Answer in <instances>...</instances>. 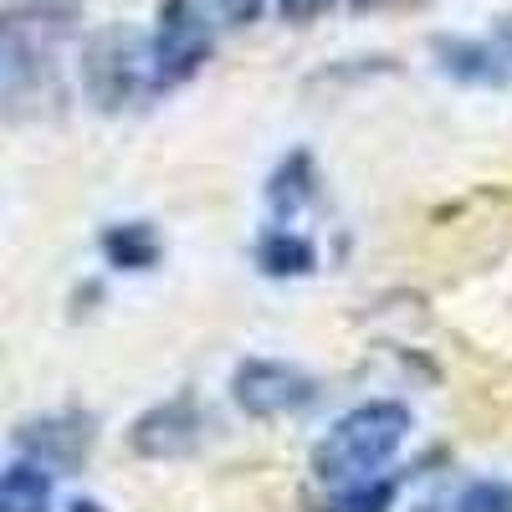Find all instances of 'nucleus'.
<instances>
[{
	"mask_svg": "<svg viewBox=\"0 0 512 512\" xmlns=\"http://www.w3.org/2000/svg\"><path fill=\"white\" fill-rule=\"evenodd\" d=\"M405 436H410V405H400V400L354 405L349 415H338L323 431V441L313 446V477L323 487L369 482L400 456Z\"/></svg>",
	"mask_w": 512,
	"mask_h": 512,
	"instance_id": "1",
	"label": "nucleus"
},
{
	"mask_svg": "<svg viewBox=\"0 0 512 512\" xmlns=\"http://www.w3.org/2000/svg\"><path fill=\"white\" fill-rule=\"evenodd\" d=\"M395 492H400L395 477L349 482V487H333V497L323 502V512H390L395 507Z\"/></svg>",
	"mask_w": 512,
	"mask_h": 512,
	"instance_id": "13",
	"label": "nucleus"
},
{
	"mask_svg": "<svg viewBox=\"0 0 512 512\" xmlns=\"http://www.w3.org/2000/svg\"><path fill=\"white\" fill-rule=\"evenodd\" d=\"M436 62L466 88H502L512 77V57L497 41H472V36H441L436 41Z\"/></svg>",
	"mask_w": 512,
	"mask_h": 512,
	"instance_id": "8",
	"label": "nucleus"
},
{
	"mask_svg": "<svg viewBox=\"0 0 512 512\" xmlns=\"http://www.w3.org/2000/svg\"><path fill=\"white\" fill-rule=\"evenodd\" d=\"M67 512H108V507H98V502H88V497H82V502H72Z\"/></svg>",
	"mask_w": 512,
	"mask_h": 512,
	"instance_id": "18",
	"label": "nucleus"
},
{
	"mask_svg": "<svg viewBox=\"0 0 512 512\" xmlns=\"http://www.w3.org/2000/svg\"><path fill=\"white\" fill-rule=\"evenodd\" d=\"M231 400L251 420H287L318 405V379L287 359H246L231 379Z\"/></svg>",
	"mask_w": 512,
	"mask_h": 512,
	"instance_id": "5",
	"label": "nucleus"
},
{
	"mask_svg": "<svg viewBox=\"0 0 512 512\" xmlns=\"http://www.w3.org/2000/svg\"><path fill=\"white\" fill-rule=\"evenodd\" d=\"M82 88L108 113L128 108L134 98L154 93V67H149V36L108 26L82 47Z\"/></svg>",
	"mask_w": 512,
	"mask_h": 512,
	"instance_id": "2",
	"label": "nucleus"
},
{
	"mask_svg": "<svg viewBox=\"0 0 512 512\" xmlns=\"http://www.w3.org/2000/svg\"><path fill=\"white\" fill-rule=\"evenodd\" d=\"M98 251L108 256V267H118V272H149V267H159L164 241H159V231L149 221H113L98 236Z\"/></svg>",
	"mask_w": 512,
	"mask_h": 512,
	"instance_id": "9",
	"label": "nucleus"
},
{
	"mask_svg": "<svg viewBox=\"0 0 512 512\" xmlns=\"http://www.w3.org/2000/svg\"><path fill=\"white\" fill-rule=\"evenodd\" d=\"M216 11H221L231 26H251L256 16L267 11V0H216Z\"/></svg>",
	"mask_w": 512,
	"mask_h": 512,
	"instance_id": "15",
	"label": "nucleus"
},
{
	"mask_svg": "<svg viewBox=\"0 0 512 512\" xmlns=\"http://www.w3.org/2000/svg\"><path fill=\"white\" fill-rule=\"evenodd\" d=\"M313 180H318V169L308 154H287L277 169H272V180H267V205H272V221L287 226L297 210H308L313 205Z\"/></svg>",
	"mask_w": 512,
	"mask_h": 512,
	"instance_id": "11",
	"label": "nucleus"
},
{
	"mask_svg": "<svg viewBox=\"0 0 512 512\" xmlns=\"http://www.w3.org/2000/svg\"><path fill=\"white\" fill-rule=\"evenodd\" d=\"M456 512H512V482L482 477L456 497Z\"/></svg>",
	"mask_w": 512,
	"mask_h": 512,
	"instance_id": "14",
	"label": "nucleus"
},
{
	"mask_svg": "<svg viewBox=\"0 0 512 512\" xmlns=\"http://www.w3.org/2000/svg\"><path fill=\"white\" fill-rule=\"evenodd\" d=\"M256 267L267 277H308L318 267V251L303 231H287V226H267L256 236Z\"/></svg>",
	"mask_w": 512,
	"mask_h": 512,
	"instance_id": "10",
	"label": "nucleus"
},
{
	"mask_svg": "<svg viewBox=\"0 0 512 512\" xmlns=\"http://www.w3.org/2000/svg\"><path fill=\"white\" fill-rule=\"evenodd\" d=\"M93 415H82V410H57V415H36L26 420L16 441L26 451V461H41L47 472H77L82 461H88L93 451Z\"/></svg>",
	"mask_w": 512,
	"mask_h": 512,
	"instance_id": "7",
	"label": "nucleus"
},
{
	"mask_svg": "<svg viewBox=\"0 0 512 512\" xmlns=\"http://www.w3.org/2000/svg\"><path fill=\"white\" fill-rule=\"evenodd\" d=\"M210 52H216V26H210L200 0H159L154 31H149V67H154V93L190 82Z\"/></svg>",
	"mask_w": 512,
	"mask_h": 512,
	"instance_id": "4",
	"label": "nucleus"
},
{
	"mask_svg": "<svg viewBox=\"0 0 512 512\" xmlns=\"http://www.w3.org/2000/svg\"><path fill=\"white\" fill-rule=\"evenodd\" d=\"M200 431H205L200 400L175 395V400L144 410L134 425H128V451L149 456V461H175V456H190L200 446Z\"/></svg>",
	"mask_w": 512,
	"mask_h": 512,
	"instance_id": "6",
	"label": "nucleus"
},
{
	"mask_svg": "<svg viewBox=\"0 0 512 512\" xmlns=\"http://www.w3.org/2000/svg\"><path fill=\"white\" fill-rule=\"evenodd\" d=\"M0 512H52V472L41 461H16L0 472Z\"/></svg>",
	"mask_w": 512,
	"mask_h": 512,
	"instance_id": "12",
	"label": "nucleus"
},
{
	"mask_svg": "<svg viewBox=\"0 0 512 512\" xmlns=\"http://www.w3.org/2000/svg\"><path fill=\"white\" fill-rule=\"evenodd\" d=\"M492 41H497V47H502V52L512 57V11H507V16L497 21V36H492Z\"/></svg>",
	"mask_w": 512,
	"mask_h": 512,
	"instance_id": "17",
	"label": "nucleus"
},
{
	"mask_svg": "<svg viewBox=\"0 0 512 512\" xmlns=\"http://www.w3.org/2000/svg\"><path fill=\"white\" fill-rule=\"evenodd\" d=\"M62 16L16 6L0 16V103H31L52 82V31Z\"/></svg>",
	"mask_w": 512,
	"mask_h": 512,
	"instance_id": "3",
	"label": "nucleus"
},
{
	"mask_svg": "<svg viewBox=\"0 0 512 512\" xmlns=\"http://www.w3.org/2000/svg\"><path fill=\"white\" fill-rule=\"evenodd\" d=\"M338 0H277V11L287 16V21H313V16H323V11H333Z\"/></svg>",
	"mask_w": 512,
	"mask_h": 512,
	"instance_id": "16",
	"label": "nucleus"
}]
</instances>
